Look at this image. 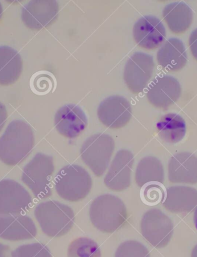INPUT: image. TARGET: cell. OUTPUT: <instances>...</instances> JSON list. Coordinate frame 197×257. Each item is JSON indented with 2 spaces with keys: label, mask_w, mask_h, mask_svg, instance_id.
Segmentation results:
<instances>
[{
  "label": "cell",
  "mask_w": 197,
  "mask_h": 257,
  "mask_svg": "<svg viewBox=\"0 0 197 257\" xmlns=\"http://www.w3.org/2000/svg\"><path fill=\"white\" fill-rule=\"evenodd\" d=\"M35 146L33 128L25 120L16 119L0 138V160L9 166L21 164Z\"/></svg>",
  "instance_id": "6da1fadb"
},
{
  "label": "cell",
  "mask_w": 197,
  "mask_h": 257,
  "mask_svg": "<svg viewBox=\"0 0 197 257\" xmlns=\"http://www.w3.org/2000/svg\"><path fill=\"white\" fill-rule=\"evenodd\" d=\"M127 210L123 201L111 194L98 196L92 202L90 218L93 226L100 231L112 233L126 220Z\"/></svg>",
  "instance_id": "7a4b0ae2"
},
{
  "label": "cell",
  "mask_w": 197,
  "mask_h": 257,
  "mask_svg": "<svg viewBox=\"0 0 197 257\" xmlns=\"http://www.w3.org/2000/svg\"><path fill=\"white\" fill-rule=\"evenodd\" d=\"M34 215L44 234L50 237L67 234L73 227L75 219V213L70 207L55 200L39 204Z\"/></svg>",
  "instance_id": "3957f363"
},
{
  "label": "cell",
  "mask_w": 197,
  "mask_h": 257,
  "mask_svg": "<svg viewBox=\"0 0 197 257\" xmlns=\"http://www.w3.org/2000/svg\"><path fill=\"white\" fill-rule=\"evenodd\" d=\"M54 170L53 157L38 153L24 168L22 180L36 198L45 199L52 195Z\"/></svg>",
  "instance_id": "277c9868"
},
{
  "label": "cell",
  "mask_w": 197,
  "mask_h": 257,
  "mask_svg": "<svg viewBox=\"0 0 197 257\" xmlns=\"http://www.w3.org/2000/svg\"><path fill=\"white\" fill-rule=\"evenodd\" d=\"M55 189L60 198L71 202L86 198L92 187L89 173L78 165L63 167L54 179Z\"/></svg>",
  "instance_id": "5b68a950"
},
{
  "label": "cell",
  "mask_w": 197,
  "mask_h": 257,
  "mask_svg": "<svg viewBox=\"0 0 197 257\" xmlns=\"http://www.w3.org/2000/svg\"><path fill=\"white\" fill-rule=\"evenodd\" d=\"M115 150V142L110 135L98 134L88 138L82 145L80 156L93 174L101 177L109 166Z\"/></svg>",
  "instance_id": "8992f818"
},
{
  "label": "cell",
  "mask_w": 197,
  "mask_h": 257,
  "mask_svg": "<svg viewBox=\"0 0 197 257\" xmlns=\"http://www.w3.org/2000/svg\"><path fill=\"white\" fill-rule=\"evenodd\" d=\"M174 228L171 219L157 208L147 211L141 221L144 238L156 248L167 246L174 234Z\"/></svg>",
  "instance_id": "52a82bcc"
},
{
  "label": "cell",
  "mask_w": 197,
  "mask_h": 257,
  "mask_svg": "<svg viewBox=\"0 0 197 257\" xmlns=\"http://www.w3.org/2000/svg\"><path fill=\"white\" fill-rule=\"evenodd\" d=\"M155 69L154 58L144 52L133 54L124 66L123 79L133 94L142 92L150 81Z\"/></svg>",
  "instance_id": "ba28073f"
},
{
  "label": "cell",
  "mask_w": 197,
  "mask_h": 257,
  "mask_svg": "<svg viewBox=\"0 0 197 257\" xmlns=\"http://www.w3.org/2000/svg\"><path fill=\"white\" fill-rule=\"evenodd\" d=\"M33 199L21 184L11 179L0 180V215H18L30 210Z\"/></svg>",
  "instance_id": "9c48e42d"
},
{
  "label": "cell",
  "mask_w": 197,
  "mask_h": 257,
  "mask_svg": "<svg viewBox=\"0 0 197 257\" xmlns=\"http://www.w3.org/2000/svg\"><path fill=\"white\" fill-rule=\"evenodd\" d=\"M58 3L55 0H32L22 8V20L33 31L50 27L57 20Z\"/></svg>",
  "instance_id": "30bf717a"
},
{
  "label": "cell",
  "mask_w": 197,
  "mask_h": 257,
  "mask_svg": "<svg viewBox=\"0 0 197 257\" xmlns=\"http://www.w3.org/2000/svg\"><path fill=\"white\" fill-rule=\"evenodd\" d=\"M98 118L104 126L119 130L129 122L132 108L128 100L120 95L109 96L100 103L98 108Z\"/></svg>",
  "instance_id": "8fae6325"
},
{
  "label": "cell",
  "mask_w": 197,
  "mask_h": 257,
  "mask_svg": "<svg viewBox=\"0 0 197 257\" xmlns=\"http://www.w3.org/2000/svg\"><path fill=\"white\" fill-rule=\"evenodd\" d=\"M133 35L139 47L147 50H154L162 46L167 34L160 19L155 16H146L135 24Z\"/></svg>",
  "instance_id": "7c38bea8"
},
{
  "label": "cell",
  "mask_w": 197,
  "mask_h": 257,
  "mask_svg": "<svg viewBox=\"0 0 197 257\" xmlns=\"http://www.w3.org/2000/svg\"><path fill=\"white\" fill-rule=\"evenodd\" d=\"M134 163V155L130 151L121 150L116 153L104 180L106 186L116 192L129 187Z\"/></svg>",
  "instance_id": "4fadbf2b"
},
{
  "label": "cell",
  "mask_w": 197,
  "mask_h": 257,
  "mask_svg": "<svg viewBox=\"0 0 197 257\" xmlns=\"http://www.w3.org/2000/svg\"><path fill=\"white\" fill-rule=\"evenodd\" d=\"M182 93L178 80L173 76H158L150 84L147 92L149 102L156 108H166L174 104Z\"/></svg>",
  "instance_id": "5bb4252c"
},
{
  "label": "cell",
  "mask_w": 197,
  "mask_h": 257,
  "mask_svg": "<svg viewBox=\"0 0 197 257\" xmlns=\"http://www.w3.org/2000/svg\"><path fill=\"white\" fill-rule=\"evenodd\" d=\"M54 124L60 135L68 139H75L86 130L88 119L81 107L74 104H67L56 112Z\"/></svg>",
  "instance_id": "9a60e30c"
},
{
  "label": "cell",
  "mask_w": 197,
  "mask_h": 257,
  "mask_svg": "<svg viewBox=\"0 0 197 257\" xmlns=\"http://www.w3.org/2000/svg\"><path fill=\"white\" fill-rule=\"evenodd\" d=\"M37 234V227L29 216L0 215V238L19 241L33 239Z\"/></svg>",
  "instance_id": "2e32d148"
},
{
  "label": "cell",
  "mask_w": 197,
  "mask_h": 257,
  "mask_svg": "<svg viewBox=\"0 0 197 257\" xmlns=\"http://www.w3.org/2000/svg\"><path fill=\"white\" fill-rule=\"evenodd\" d=\"M168 179L172 183L194 184L197 183V157L190 152H182L169 161Z\"/></svg>",
  "instance_id": "e0dca14e"
},
{
  "label": "cell",
  "mask_w": 197,
  "mask_h": 257,
  "mask_svg": "<svg viewBox=\"0 0 197 257\" xmlns=\"http://www.w3.org/2000/svg\"><path fill=\"white\" fill-rule=\"evenodd\" d=\"M163 207L168 211L177 214H186L197 206V190L183 186L166 189L163 202Z\"/></svg>",
  "instance_id": "ac0fdd59"
},
{
  "label": "cell",
  "mask_w": 197,
  "mask_h": 257,
  "mask_svg": "<svg viewBox=\"0 0 197 257\" xmlns=\"http://www.w3.org/2000/svg\"><path fill=\"white\" fill-rule=\"evenodd\" d=\"M159 65L168 72L179 71L187 62L186 48L180 40L171 38L165 42L157 52Z\"/></svg>",
  "instance_id": "d6986e66"
},
{
  "label": "cell",
  "mask_w": 197,
  "mask_h": 257,
  "mask_svg": "<svg viewBox=\"0 0 197 257\" xmlns=\"http://www.w3.org/2000/svg\"><path fill=\"white\" fill-rule=\"evenodd\" d=\"M163 17L173 34L184 33L190 27L193 22V12L184 2L168 4L164 8Z\"/></svg>",
  "instance_id": "ffe728a7"
},
{
  "label": "cell",
  "mask_w": 197,
  "mask_h": 257,
  "mask_svg": "<svg viewBox=\"0 0 197 257\" xmlns=\"http://www.w3.org/2000/svg\"><path fill=\"white\" fill-rule=\"evenodd\" d=\"M23 62L19 52L9 46H0V85L9 86L21 76Z\"/></svg>",
  "instance_id": "44dd1931"
},
{
  "label": "cell",
  "mask_w": 197,
  "mask_h": 257,
  "mask_svg": "<svg viewBox=\"0 0 197 257\" xmlns=\"http://www.w3.org/2000/svg\"><path fill=\"white\" fill-rule=\"evenodd\" d=\"M157 131L160 139L168 144H176L184 138L186 133L185 120L178 114L164 115L156 124Z\"/></svg>",
  "instance_id": "7402d4cb"
},
{
  "label": "cell",
  "mask_w": 197,
  "mask_h": 257,
  "mask_svg": "<svg viewBox=\"0 0 197 257\" xmlns=\"http://www.w3.org/2000/svg\"><path fill=\"white\" fill-rule=\"evenodd\" d=\"M135 180L140 187L150 183L163 184L164 171L162 163L155 157H145L137 166Z\"/></svg>",
  "instance_id": "603a6c76"
},
{
  "label": "cell",
  "mask_w": 197,
  "mask_h": 257,
  "mask_svg": "<svg viewBox=\"0 0 197 257\" xmlns=\"http://www.w3.org/2000/svg\"><path fill=\"white\" fill-rule=\"evenodd\" d=\"M68 257H101V251L94 240L80 237L70 243L68 249Z\"/></svg>",
  "instance_id": "cb8c5ba5"
},
{
  "label": "cell",
  "mask_w": 197,
  "mask_h": 257,
  "mask_svg": "<svg viewBox=\"0 0 197 257\" xmlns=\"http://www.w3.org/2000/svg\"><path fill=\"white\" fill-rule=\"evenodd\" d=\"M166 194V189L160 183H150L144 185L140 191L142 202L148 206H155L163 203Z\"/></svg>",
  "instance_id": "d4e9b609"
},
{
  "label": "cell",
  "mask_w": 197,
  "mask_h": 257,
  "mask_svg": "<svg viewBox=\"0 0 197 257\" xmlns=\"http://www.w3.org/2000/svg\"><path fill=\"white\" fill-rule=\"evenodd\" d=\"M115 257H151V254L142 243L136 240H127L119 245Z\"/></svg>",
  "instance_id": "484cf974"
},
{
  "label": "cell",
  "mask_w": 197,
  "mask_h": 257,
  "mask_svg": "<svg viewBox=\"0 0 197 257\" xmlns=\"http://www.w3.org/2000/svg\"><path fill=\"white\" fill-rule=\"evenodd\" d=\"M11 257H52L46 245L41 243L23 244L11 251Z\"/></svg>",
  "instance_id": "4316f807"
},
{
  "label": "cell",
  "mask_w": 197,
  "mask_h": 257,
  "mask_svg": "<svg viewBox=\"0 0 197 257\" xmlns=\"http://www.w3.org/2000/svg\"><path fill=\"white\" fill-rule=\"evenodd\" d=\"M53 79L47 74H39L36 75L33 81L34 91L39 94H46L52 88Z\"/></svg>",
  "instance_id": "83f0119b"
},
{
  "label": "cell",
  "mask_w": 197,
  "mask_h": 257,
  "mask_svg": "<svg viewBox=\"0 0 197 257\" xmlns=\"http://www.w3.org/2000/svg\"><path fill=\"white\" fill-rule=\"evenodd\" d=\"M188 46L193 57L197 61V28L192 32L189 37Z\"/></svg>",
  "instance_id": "f1b7e54d"
},
{
  "label": "cell",
  "mask_w": 197,
  "mask_h": 257,
  "mask_svg": "<svg viewBox=\"0 0 197 257\" xmlns=\"http://www.w3.org/2000/svg\"><path fill=\"white\" fill-rule=\"evenodd\" d=\"M8 112L7 108L3 103L0 102V132H2L7 122Z\"/></svg>",
  "instance_id": "f546056e"
},
{
  "label": "cell",
  "mask_w": 197,
  "mask_h": 257,
  "mask_svg": "<svg viewBox=\"0 0 197 257\" xmlns=\"http://www.w3.org/2000/svg\"><path fill=\"white\" fill-rule=\"evenodd\" d=\"M11 248L7 245L0 243V257H11Z\"/></svg>",
  "instance_id": "4dcf8cb0"
},
{
  "label": "cell",
  "mask_w": 197,
  "mask_h": 257,
  "mask_svg": "<svg viewBox=\"0 0 197 257\" xmlns=\"http://www.w3.org/2000/svg\"><path fill=\"white\" fill-rule=\"evenodd\" d=\"M191 257H197V244L192 248Z\"/></svg>",
  "instance_id": "1f68e13d"
},
{
  "label": "cell",
  "mask_w": 197,
  "mask_h": 257,
  "mask_svg": "<svg viewBox=\"0 0 197 257\" xmlns=\"http://www.w3.org/2000/svg\"><path fill=\"white\" fill-rule=\"evenodd\" d=\"M193 219H194V223L195 227L197 230V206L195 208V211L194 213V218H193Z\"/></svg>",
  "instance_id": "d6a6232c"
},
{
  "label": "cell",
  "mask_w": 197,
  "mask_h": 257,
  "mask_svg": "<svg viewBox=\"0 0 197 257\" xmlns=\"http://www.w3.org/2000/svg\"><path fill=\"white\" fill-rule=\"evenodd\" d=\"M3 14V8L2 3H0V21H1Z\"/></svg>",
  "instance_id": "836d02e7"
}]
</instances>
